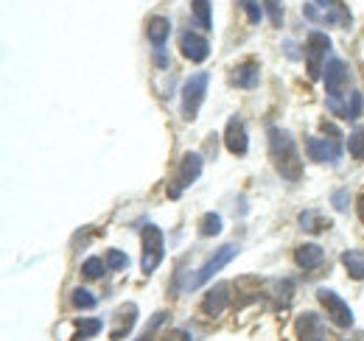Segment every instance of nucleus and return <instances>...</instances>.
I'll return each instance as SVG.
<instances>
[{
	"label": "nucleus",
	"mask_w": 364,
	"mask_h": 341,
	"mask_svg": "<svg viewBox=\"0 0 364 341\" xmlns=\"http://www.w3.org/2000/svg\"><path fill=\"white\" fill-rule=\"evenodd\" d=\"M269 157H272L274 168L283 179L289 182H297L303 176V163H300V154H297V143L291 137V131L286 129H269Z\"/></svg>",
	"instance_id": "1"
},
{
	"label": "nucleus",
	"mask_w": 364,
	"mask_h": 341,
	"mask_svg": "<svg viewBox=\"0 0 364 341\" xmlns=\"http://www.w3.org/2000/svg\"><path fill=\"white\" fill-rule=\"evenodd\" d=\"M238 252H241V249H238V244H225L222 249H216L213 255L208 257V263L196 271V277H191V280H188V286H185V288H188V291H193V288L205 286L208 280H213V274H219V271H222V269H225V266H228L230 260L238 255Z\"/></svg>",
	"instance_id": "2"
},
{
	"label": "nucleus",
	"mask_w": 364,
	"mask_h": 341,
	"mask_svg": "<svg viewBox=\"0 0 364 341\" xmlns=\"http://www.w3.org/2000/svg\"><path fill=\"white\" fill-rule=\"evenodd\" d=\"M208 85H210V76L208 73H193L182 85V115L188 121L196 118V112H199V107H202V101L208 95Z\"/></svg>",
	"instance_id": "3"
},
{
	"label": "nucleus",
	"mask_w": 364,
	"mask_h": 341,
	"mask_svg": "<svg viewBox=\"0 0 364 341\" xmlns=\"http://www.w3.org/2000/svg\"><path fill=\"white\" fill-rule=\"evenodd\" d=\"M163 255H166V244H163L160 227H154V224L143 227V260H140L143 274H151L163 263Z\"/></svg>",
	"instance_id": "4"
},
{
	"label": "nucleus",
	"mask_w": 364,
	"mask_h": 341,
	"mask_svg": "<svg viewBox=\"0 0 364 341\" xmlns=\"http://www.w3.org/2000/svg\"><path fill=\"white\" fill-rule=\"evenodd\" d=\"M317 299H319V305L325 308L331 325H336V328H342V330L353 325V310H350V305L339 297L336 291H331V288H319Z\"/></svg>",
	"instance_id": "5"
},
{
	"label": "nucleus",
	"mask_w": 364,
	"mask_h": 341,
	"mask_svg": "<svg viewBox=\"0 0 364 341\" xmlns=\"http://www.w3.org/2000/svg\"><path fill=\"white\" fill-rule=\"evenodd\" d=\"M328 50H331V40H328V34H322V31H311V34H309V43H306L309 76H311V79H319V76L325 73L322 59L328 56Z\"/></svg>",
	"instance_id": "6"
},
{
	"label": "nucleus",
	"mask_w": 364,
	"mask_h": 341,
	"mask_svg": "<svg viewBox=\"0 0 364 341\" xmlns=\"http://www.w3.org/2000/svg\"><path fill=\"white\" fill-rule=\"evenodd\" d=\"M199 173H202V157L193 154V151H188L180 163L177 179H174V188H168V196H171V199H180L182 190H185L188 185H193V179H199Z\"/></svg>",
	"instance_id": "7"
},
{
	"label": "nucleus",
	"mask_w": 364,
	"mask_h": 341,
	"mask_svg": "<svg viewBox=\"0 0 364 341\" xmlns=\"http://www.w3.org/2000/svg\"><path fill=\"white\" fill-rule=\"evenodd\" d=\"M350 82V73H348V65L342 59H328L325 65V87H328V98H342L348 95L345 87Z\"/></svg>",
	"instance_id": "8"
},
{
	"label": "nucleus",
	"mask_w": 364,
	"mask_h": 341,
	"mask_svg": "<svg viewBox=\"0 0 364 341\" xmlns=\"http://www.w3.org/2000/svg\"><path fill=\"white\" fill-rule=\"evenodd\" d=\"M306 151H309V157H311L314 163H331V166H336L339 157H342L339 143H336V140H322V137H309Z\"/></svg>",
	"instance_id": "9"
},
{
	"label": "nucleus",
	"mask_w": 364,
	"mask_h": 341,
	"mask_svg": "<svg viewBox=\"0 0 364 341\" xmlns=\"http://www.w3.org/2000/svg\"><path fill=\"white\" fill-rule=\"evenodd\" d=\"M345 104L339 98H328V109L336 115V118H345V121H356L364 109V95L362 92H348L342 95Z\"/></svg>",
	"instance_id": "10"
},
{
	"label": "nucleus",
	"mask_w": 364,
	"mask_h": 341,
	"mask_svg": "<svg viewBox=\"0 0 364 341\" xmlns=\"http://www.w3.org/2000/svg\"><path fill=\"white\" fill-rule=\"evenodd\" d=\"M294 330H297V339L300 341H325V325L314 310H306L297 316L294 322Z\"/></svg>",
	"instance_id": "11"
},
{
	"label": "nucleus",
	"mask_w": 364,
	"mask_h": 341,
	"mask_svg": "<svg viewBox=\"0 0 364 341\" xmlns=\"http://www.w3.org/2000/svg\"><path fill=\"white\" fill-rule=\"evenodd\" d=\"M180 50L185 59H191V62H205L208 56H210V43L202 37V34H193V31H185L180 37Z\"/></svg>",
	"instance_id": "12"
},
{
	"label": "nucleus",
	"mask_w": 364,
	"mask_h": 341,
	"mask_svg": "<svg viewBox=\"0 0 364 341\" xmlns=\"http://www.w3.org/2000/svg\"><path fill=\"white\" fill-rule=\"evenodd\" d=\"M225 146H228L230 154L235 157H244L247 148H250V140H247V129L241 124V118H230L228 129H225Z\"/></svg>",
	"instance_id": "13"
},
{
	"label": "nucleus",
	"mask_w": 364,
	"mask_h": 341,
	"mask_svg": "<svg viewBox=\"0 0 364 341\" xmlns=\"http://www.w3.org/2000/svg\"><path fill=\"white\" fill-rule=\"evenodd\" d=\"M228 302H230V286L219 283V286H213L205 294V299H202V313L205 316H222L225 308H228Z\"/></svg>",
	"instance_id": "14"
},
{
	"label": "nucleus",
	"mask_w": 364,
	"mask_h": 341,
	"mask_svg": "<svg viewBox=\"0 0 364 341\" xmlns=\"http://www.w3.org/2000/svg\"><path fill=\"white\" fill-rule=\"evenodd\" d=\"M115 328L109 330V339L112 341H118V339H124L132 328H135V322H137V305L135 302H129V305H121L118 308V313H115Z\"/></svg>",
	"instance_id": "15"
},
{
	"label": "nucleus",
	"mask_w": 364,
	"mask_h": 341,
	"mask_svg": "<svg viewBox=\"0 0 364 341\" xmlns=\"http://www.w3.org/2000/svg\"><path fill=\"white\" fill-rule=\"evenodd\" d=\"M294 260H297L300 269H319L325 263V252H322V247H317V244H306V247H300L294 252Z\"/></svg>",
	"instance_id": "16"
},
{
	"label": "nucleus",
	"mask_w": 364,
	"mask_h": 341,
	"mask_svg": "<svg viewBox=\"0 0 364 341\" xmlns=\"http://www.w3.org/2000/svg\"><path fill=\"white\" fill-rule=\"evenodd\" d=\"M258 79H261V67H258L255 62L238 65V67H235V76H232V82L238 87H244V90H252V87L258 85Z\"/></svg>",
	"instance_id": "17"
},
{
	"label": "nucleus",
	"mask_w": 364,
	"mask_h": 341,
	"mask_svg": "<svg viewBox=\"0 0 364 341\" xmlns=\"http://www.w3.org/2000/svg\"><path fill=\"white\" fill-rule=\"evenodd\" d=\"M146 34H149V40L157 45V48H163V43H166L168 34H171V23H168L166 17H151L149 26H146Z\"/></svg>",
	"instance_id": "18"
},
{
	"label": "nucleus",
	"mask_w": 364,
	"mask_h": 341,
	"mask_svg": "<svg viewBox=\"0 0 364 341\" xmlns=\"http://www.w3.org/2000/svg\"><path fill=\"white\" fill-rule=\"evenodd\" d=\"M191 14L196 20V26L202 31H210L213 28V20H210V0H193L191 3Z\"/></svg>",
	"instance_id": "19"
},
{
	"label": "nucleus",
	"mask_w": 364,
	"mask_h": 341,
	"mask_svg": "<svg viewBox=\"0 0 364 341\" xmlns=\"http://www.w3.org/2000/svg\"><path fill=\"white\" fill-rule=\"evenodd\" d=\"M342 263H345V269L350 271L353 280H364V252L362 249H348V252L342 255Z\"/></svg>",
	"instance_id": "20"
},
{
	"label": "nucleus",
	"mask_w": 364,
	"mask_h": 341,
	"mask_svg": "<svg viewBox=\"0 0 364 341\" xmlns=\"http://www.w3.org/2000/svg\"><path fill=\"white\" fill-rule=\"evenodd\" d=\"M199 232H202L205 238L219 235V232H222V215H219V213H205L202 218H199Z\"/></svg>",
	"instance_id": "21"
},
{
	"label": "nucleus",
	"mask_w": 364,
	"mask_h": 341,
	"mask_svg": "<svg viewBox=\"0 0 364 341\" xmlns=\"http://www.w3.org/2000/svg\"><path fill=\"white\" fill-rule=\"evenodd\" d=\"M98 330H101V322H98V319H79V322H76V336H73V341L90 339Z\"/></svg>",
	"instance_id": "22"
},
{
	"label": "nucleus",
	"mask_w": 364,
	"mask_h": 341,
	"mask_svg": "<svg viewBox=\"0 0 364 341\" xmlns=\"http://www.w3.org/2000/svg\"><path fill=\"white\" fill-rule=\"evenodd\" d=\"M70 302H73L76 308H82V310H92V308L98 305V299L92 297L87 288H76V291L70 294Z\"/></svg>",
	"instance_id": "23"
},
{
	"label": "nucleus",
	"mask_w": 364,
	"mask_h": 341,
	"mask_svg": "<svg viewBox=\"0 0 364 341\" xmlns=\"http://www.w3.org/2000/svg\"><path fill=\"white\" fill-rule=\"evenodd\" d=\"M348 151H350L353 160H364V129H356L348 137Z\"/></svg>",
	"instance_id": "24"
},
{
	"label": "nucleus",
	"mask_w": 364,
	"mask_h": 341,
	"mask_svg": "<svg viewBox=\"0 0 364 341\" xmlns=\"http://www.w3.org/2000/svg\"><path fill=\"white\" fill-rule=\"evenodd\" d=\"M82 274H85L87 280H98V277L104 274V260H101V257H87V260L82 263Z\"/></svg>",
	"instance_id": "25"
},
{
	"label": "nucleus",
	"mask_w": 364,
	"mask_h": 341,
	"mask_svg": "<svg viewBox=\"0 0 364 341\" xmlns=\"http://www.w3.org/2000/svg\"><path fill=\"white\" fill-rule=\"evenodd\" d=\"M264 6H267V14H269L272 26L280 28V26H283V3H280V0H264Z\"/></svg>",
	"instance_id": "26"
},
{
	"label": "nucleus",
	"mask_w": 364,
	"mask_h": 341,
	"mask_svg": "<svg viewBox=\"0 0 364 341\" xmlns=\"http://www.w3.org/2000/svg\"><path fill=\"white\" fill-rule=\"evenodd\" d=\"M107 266H109L112 271H121V269L129 266V257L124 255V252H118V249H109V252H107Z\"/></svg>",
	"instance_id": "27"
},
{
	"label": "nucleus",
	"mask_w": 364,
	"mask_h": 341,
	"mask_svg": "<svg viewBox=\"0 0 364 341\" xmlns=\"http://www.w3.org/2000/svg\"><path fill=\"white\" fill-rule=\"evenodd\" d=\"M244 11H247V20H250L252 26H258L261 17H264V9H261L258 0H244Z\"/></svg>",
	"instance_id": "28"
},
{
	"label": "nucleus",
	"mask_w": 364,
	"mask_h": 341,
	"mask_svg": "<svg viewBox=\"0 0 364 341\" xmlns=\"http://www.w3.org/2000/svg\"><path fill=\"white\" fill-rule=\"evenodd\" d=\"M300 224H303V227H306L309 232H322V229H325V224L319 221V215H317V213H311V210H309V213L300 215Z\"/></svg>",
	"instance_id": "29"
},
{
	"label": "nucleus",
	"mask_w": 364,
	"mask_h": 341,
	"mask_svg": "<svg viewBox=\"0 0 364 341\" xmlns=\"http://www.w3.org/2000/svg\"><path fill=\"white\" fill-rule=\"evenodd\" d=\"M163 319H166V313H157V316L151 319V325H149V330H146V333H143V336H140V339H137V341H154V333H157V328L163 325Z\"/></svg>",
	"instance_id": "30"
},
{
	"label": "nucleus",
	"mask_w": 364,
	"mask_h": 341,
	"mask_svg": "<svg viewBox=\"0 0 364 341\" xmlns=\"http://www.w3.org/2000/svg\"><path fill=\"white\" fill-rule=\"evenodd\" d=\"M160 341H191V333L182 330V328H174V330H168Z\"/></svg>",
	"instance_id": "31"
},
{
	"label": "nucleus",
	"mask_w": 364,
	"mask_h": 341,
	"mask_svg": "<svg viewBox=\"0 0 364 341\" xmlns=\"http://www.w3.org/2000/svg\"><path fill=\"white\" fill-rule=\"evenodd\" d=\"M333 205H336L339 210H348V196H345V190H339V193H333Z\"/></svg>",
	"instance_id": "32"
},
{
	"label": "nucleus",
	"mask_w": 364,
	"mask_h": 341,
	"mask_svg": "<svg viewBox=\"0 0 364 341\" xmlns=\"http://www.w3.org/2000/svg\"><path fill=\"white\" fill-rule=\"evenodd\" d=\"M322 131H325V134H331V137H336V140L342 137V134H339V129L333 126V124H322Z\"/></svg>",
	"instance_id": "33"
},
{
	"label": "nucleus",
	"mask_w": 364,
	"mask_h": 341,
	"mask_svg": "<svg viewBox=\"0 0 364 341\" xmlns=\"http://www.w3.org/2000/svg\"><path fill=\"white\" fill-rule=\"evenodd\" d=\"M154 62H157L160 67H166V53H163V48H157V53H154Z\"/></svg>",
	"instance_id": "34"
},
{
	"label": "nucleus",
	"mask_w": 364,
	"mask_h": 341,
	"mask_svg": "<svg viewBox=\"0 0 364 341\" xmlns=\"http://www.w3.org/2000/svg\"><path fill=\"white\" fill-rule=\"evenodd\" d=\"M356 213H359V218L364 221V193L359 196V199H356Z\"/></svg>",
	"instance_id": "35"
},
{
	"label": "nucleus",
	"mask_w": 364,
	"mask_h": 341,
	"mask_svg": "<svg viewBox=\"0 0 364 341\" xmlns=\"http://www.w3.org/2000/svg\"><path fill=\"white\" fill-rule=\"evenodd\" d=\"M314 6H322V9H336V0H317Z\"/></svg>",
	"instance_id": "36"
},
{
	"label": "nucleus",
	"mask_w": 364,
	"mask_h": 341,
	"mask_svg": "<svg viewBox=\"0 0 364 341\" xmlns=\"http://www.w3.org/2000/svg\"><path fill=\"white\" fill-rule=\"evenodd\" d=\"M362 67H364V65H362Z\"/></svg>",
	"instance_id": "37"
},
{
	"label": "nucleus",
	"mask_w": 364,
	"mask_h": 341,
	"mask_svg": "<svg viewBox=\"0 0 364 341\" xmlns=\"http://www.w3.org/2000/svg\"><path fill=\"white\" fill-rule=\"evenodd\" d=\"M348 341H350V339H348Z\"/></svg>",
	"instance_id": "38"
}]
</instances>
